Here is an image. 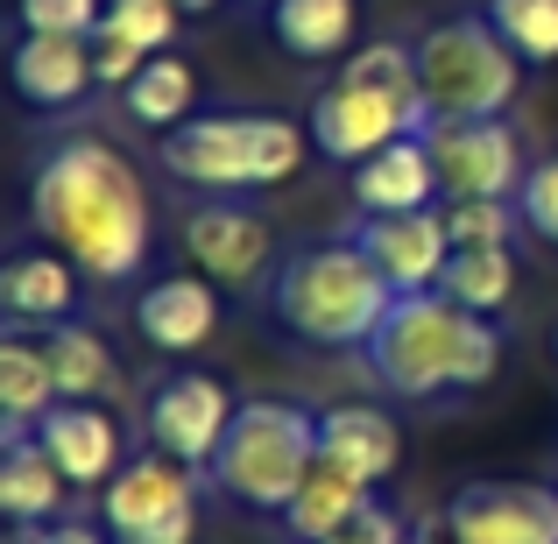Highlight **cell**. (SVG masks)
Returning <instances> with one entry per match:
<instances>
[{
  "label": "cell",
  "mask_w": 558,
  "mask_h": 544,
  "mask_svg": "<svg viewBox=\"0 0 558 544\" xmlns=\"http://www.w3.org/2000/svg\"><path fill=\"white\" fill-rule=\"evenodd\" d=\"M438 290H446L452 304L488 318L495 304H509V290H517V255H509V247H452Z\"/></svg>",
  "instance_id": "484cf974"
},
{
  "label": "cell",
  "mask_w": 558,
  "mask_h": 544,
  "mask_svg": "<svg viewBox=\"0 0 558 544\" xmlns=\"http://www.w3.org/2000/svg\"><path fill=\"white\" fill-rule=\"evenodd\" d=\"M312 467H318V410L241 403L213 452V488L233 495L241 509H276L283 517Z\"/></svg>",
  "instance_id": "52a82bcc"
},
{
  "label": "cell",
  "mask_w": 558,
  "mask_h": 544,
  "mask_svg": "<svg viewBox=\"0 0 558 544\" xmlns=\"http://www.w3.org/2000/svg\"><path fill=\"white\" fill-rule=\"evenodd\" d=\"M432 198H446V184H438V164H432V149H424V135H403V142H389L381 156H368V164H354V205H361V219L424 213Z\"/></svg>",
  "instance_id": "2e32d148"
},
{
  "label": "cell",
  "mask_w": 558,
  "mask_h": 544,
  "mask_svg": "<svg viewBox=\"0 0 558 544\" xmlns=\"http://www.w3.org/2000/svg\"><path fill=\"white\" fill-rule=\"evenodd\" d=\"M184 255L191 269L205 276V283H227V290H247L269 276L276 262V233L262 213H247V205L233 198H205L184 213Z\"/></svg>",
  "instance_id": "8fae6325"
},
{
  "label": "cell",
  "mask_w": 558,
  "mask_h": 544,
  "mask_svg": "<svg viewBox=\"0 0 558 544\" xmlns=\"http://www.w3.org/2000/svg\"><path fill=\"white\" fill-rule=\"evenodd\" d=\"M233 410H241V403L227 396V382H213V375H170L163 389L149 396V446L170 452V460H184V467H213V452H219V438H227Z\"/></svg>",
  "instance_id": "7c38bea8"
},
{
  "label": "cell",
  "mask_w": 558,
  "mask_h": 544,
  "mask_svg": "<svg viewBox=\"0 0 558 544\" xmlns=\"http://www.w3.org/2000/svg\"><path fill=\"white\" fill-rule=\"evenodd\" d=\"M22 8V36H99L107 0H14Z\"/></svg>",
  "instance_id": "f546056e"
},
{
  "label": "cell",
  "mask_w": 558,
  "mask_h": 544,
  "mask_svg": "<svg viewBox=\"0 0 558 544\" xmlns=\"http://www.w3.org/2000/svg\"><path fill=\"white\" fill-rule=\"evenodd\" d=\"M28 219L93 283H128L149 255V191H142L135 164L99 135H71L36 164Z\"/></svg>",
  "instance_id": "6da1fadb"
},
{
  "label": "cell",
  "mask_w": 558,
  "mask_h": 544,
  "mask_svg": "<svg viewBox=\"0 0 558 544\" xmlns=\"http://www.w3.org/2000/svg\"><path fill=\"white\" fill-rule=\"evenodd\" d=\"M354 22V0H269V28L290 57H347Z\"/></svg>",
  "instance_id": "603a6c76"
},
{
  "label": "cell",
  "mask_w": 558,
  "mask_h": 544,
  "mask_svg": "<svg viewBox=\"0 0 558 544\" xmlns=\"http://www.w3.org/2000/svg\"><path fill=\"white\" fill-rule=\"evenodd\" d=\"M36 438L50 446V460L64 467L71 488H107V481L128 467L121 460V424H113L99 403H71L64 396V403L36 424Z\"/></svg>",
  "instance_id": "9a60e30c"
},
{
  "label": "cell",
  "mask_w": 558,
  "mask_h": 544,
  "mask_svg": "<svg viewBox=\"0 0 558 544\" xmlns=\"http://www.w3.org/2000/svg\"><path fill=\"white\" fill-rule=\"evenodd\" d=\"M128 121H142V128H184L191 121V107H198V78H191V64L184 57H149L142 64V78L128 85Z\"/></svg>",
  "instance_id": "d4e9b609"
},
{
  "label": "cell",
  "mask_w": 558,
  "mask_h": 544,
  "mask_svg": "<svg viewBox=\"0 0 558 544\" xmlns=\"http://www.w3.org/2000/svg\"><path fill=\"white\" fill-rule=\"evenodd\" d=\"M178 8H184V14H213L219 0H178Z\"/></svg>",
  "instance_id": "d590c367"
},
{
  "label": "cell",
  "mask_w": 558,
  "mask_h": 544,
  "mask_svg": "<svg viewBox=\"0 0 558 544\" xmlns=\"http://www.w3.org/2000/svg\"><path fill=\"white\" fill-rule=\"evenodd\" d=\"M135 326L156 354H198L219 326V298L205 276H170V283H149L135 298Z\"/></svg>",
  "instance_id": "e0dca14e"
},
{
  "label": "cell",
  "mask_w": 558,
  "mask_h": 544,
  "mask_svg": "<svg viewBox=\"0 0 558 544\" xmlns=\"http://www.w3.org/2000/svg\"><path fill=\"white\" fill-rule=\"evenodd\" d=\"M142 64H149V50H142V43H128L121 28H107L99 22V36H93V71H99V85H135L142 78Z\"/></svg>",
  "instance_id": "1f68e13d"
},
{
  "label": "cell",
  "mask_w": 558,
  "mask_h": 544,
  "mask_svg": "<svg viewBox=\"0 0 558 544\" xmlns=\"http://www.w3.org/2000/svg\"><path fill=\"white\" fill-rule=\"evenodd\" d=\"M326 544H410V531H403V517H396V509L368 503V509H354V517H347Z\"/></svg>",
  "instance_id": "d6a6232c"
},
{
  "label": "cell",
  "mask_w": 558,
  "mask_h": 544,
  "mask_svg": "<svg viewBox=\"0 0 558 544\" xmlns=\"http://www.w3.org/2000/svg\"><path fill=\"white\" fill-rule=\"evenodd\" d=\"M424 85H417V43H361L347 57L340 85L312 99V149L332 164H368L389 142L424 135Z\"/></svg>",
  "instance_id": "3957f363"
},
{
  "label": "cell",
  "mask_w": 558,
  "mask_h": 544,
  "mask_svg": "<svg viewBox=\"0 0 558 544\" xmlns=\"http://www.w3.org/2000/svg\"><path fill=\"white\" fill-rule=\"evenodd\" d=\"M78 262L57 255V247H43V255H14L8 269H0V304H8V318H36V326H57V318H71V304H78Z\"/></svg>",
  "instance_id": "ffe728a7"
},
{
  "label": "cell",
  "mask_w": 558,
  "mask_h": 544,
  "mask_svg": "<svg viewBox=\"0 0 558 544\" xmlns=\"http://www.w3.org/2000/svg\"><path fill=\"white\" fill-rule=\"evenodd\" d=\"M361 354L389 396H438V389H481L502 367V333L481 312L452 304L446 290H417V298L389 304V318L375 326Z\"/></svg>",
  "instance_id": "7a4b0ae2"
},
{
  "label": "cell",
  "mask_w": 558,
  "mask_h": 544,
  "mask_svg": "<svg viewBox=\"0 0 558 544\" xmlns=\"http://www.w3.org/2000/svg\"><path fill=\"white\" fill-rule=\"evenodd\" d=\"M107 28H121L128 43H142V50H170L184 28V8L178 0H107Z\"/></svg>",
  "instance_id": "f1b7e54d"
},
{
  "label": "cell",
  "mask_w": 558,
  "mask_h": 544,
  "mask_svg": "<svg viewBox=\"0 0 558 544\" xmlns=\"http://www.w3.org/2000/svg\"><path fill=\"white\" fill-rule=\"evenodd\" d=\"M354 241H361V255L381 269V283H389L396 298L438 290V276H446V262H452V233H446V219H438V205H424V213L361 219Z\"/></svg>",
  "instance_id": "4fadbf2b"
},
{
  "label": "cell",
  "mask_w": 558,
  "mask_h": 544,
  "mask_svg": "<svg viewBox=\"0 0 558 544\" xmlns=\"http://www.w3.org/2000/svg\"><path fill=\"white\" fill-rule=\"evenodd\" d=\"M488 22L523 64H558V0H488Z\"/></svg>",
  "instance_id": "4316f807"
},
{
  "label": "cell",
  "mask_w": 558,
  "mask_h": 544,
  "mask_svg": "<svg viewBox=\"0 0 558 544\" xmlns=\"http://www.w3.org/2000/svg\"><path fill=\"white\" fill-rule=\"evenodd\" d=\"M36 347H43V361H50V375H57V396H71V403H93V396H107L113 382H121V367H113L107 340H99L93 326L57 318Z\"/></svg>",
  "instance_id": "7402d4cb"
},
{
  "label": "cell",
  "mask_w": 558,
  "mask_h": 544,
  "mask_svg": "<svg viewBox=\"0 0 558 544\" xmlns=\"http://www.w3.org/2000/svg\"><path fill=\"white\" fill-rule=\"evenodd\" d=\"M517 213H523V227H531L537 241L558 247V156L531 164V178H523V191H517Z\"/></svg>",
  "instance_id": "4dcf8cb0"
},
{
  "label": "cell",
  "mask_w": 558,
  "mask_h": 544,
  "mask_svg": "<svg viewBox=\"0 0 558 544\" xmlns=\"http://www.w3.org/2000/svg\"><path fill=\"white\" fill-rule=\"evenodd\" d=\"M0 410H8V438L36 432L57 410V375H50V361H43V347L22 340V333L0 340Z\"/></svg>",
  "instance_id": "cb8c5ba5"
},
{
  "label": "cell",
  "mask_w": 558,
  "mask_h": 544,
  "mask_svg": "<svg viewBox=\"0 0 558 544\" xmlns=\"http://www.w3.org/2000/svg\"><path fill=\"white\" fill-rule=\"evenodd\" d=\"M318 460H332L340 474L381 488L403 467V432L375 403H332V410H318Z\"/></svg>",
  "instance_id": "5bb4252c"
},
{
  "label": "cell",
  "mask_w": 558,
  "mask_h": 544,
  "mask_svg": "<svg viewBox=\"0 0 558 544\" xmlns=\"http://www.w3.org/2000/svg\"><path fill=\"white\" fill-rule=\"evenodd\" d=\"M85 85H99L93 36H22L14 43V93L28 107H71Z\"/></svg>",
  "instance_id": "ac0fdd59"
},
{
  "label": "cell",
  "mask_w": 558,
  "mask_h": 544,
  "mask_svg": "<svg viewBox=\"0 0 558 544\" xmlns=\"http://www.w3.org/2000/svg\"><path fill=\"white\" fill-rule=\"evenodd\" d=\"M438 219H446L452 247H509L523 213H509V198H446Z\"/></svg>",
  "instance_id": "83f0119b"
},
{
  "label": "cell",
  "mask_w": 558,
  "mask_h": 544,
  "mask_svg": "<svg viewBox=\"0 0 558 544\" xmlns=\"http://www.w3.org/2000/svg\"><path fill=\"white\" fill-rule=\"evenodd\" d=\"M424 149L438 164L446 198H517L531 164H523V142L509 121H432L424 128Z\"/></svg>",
  "instance_id": "9c48e42d"
},
{
  "label": "cell",
  "mask_w": 558,
  "mask_h": 544,
  "mask_svg": "<svg viewBox=\"0 0 558 544\" xmlns=\"http://www.w3.org/2000/svg\"><path fill=\"white\" fill-rule=\"evenodd\" d=\"M8 544H107V531L99 523H14L8 531Z\"/></svg>",
  "instance_id": "836d02e7"
},
{
  "label": "cell",
  "mask_w": 558,
  "mask_h": 544,
  "mask_svg": "<svg viewBox=\"0 0 558 544\" xmlns=\"http://www.w3.org/2000/svg\"><path fill=\"white\" fill-rule=\"evenodd\" d=\"M99 523L121 544H191V531H198L191 467L170 452H135L99 495Z\"/></svg>",
  "instance_id": "ba28073f"
},
{
  "label": "cell",
  "mask_w": 558,
  "mask_h": 544,
  "mask_svg": "<svg viewBox=\"0 0 558 544\" xmlns=\"http://www.w3.org/2000/svg\"><path fill=\"white\" fill-rule=\"evenodd\" d=\"M410 544H452V523H432L424 537H410Z\"/></svg>",
  "instance_id": "e575fe53"
},
{
  "label": "cell",
  "mask_w": 558,
  "mask_h": 544,
  "mask_svg": "<svg viewBox=\"0 0 558 544\" xmlns=\"http://www.w3.org/2000/svg\"><path fill=\"white\" fill-rule=\"evenodd\" d=\"M304 149H312V135L283 113H191L184 128L163 135V170L178 184L233 198V191L290 184L304 170Z\"/></svg>",
  "instance_id": "277c9868"
},
{
  "label": "cell",
  "mask_w": 558,
  "mask_h": 544,
  "mask_svg": "<svg viewBox=\"0 0 558 544\" xmlns=\"http://www.w3.org/2000/svg\"><path fill=\"white\" fill-rule=\"evenodd\" d=\"M64 467L50 460V446H43L36 432H14L8 438V460H0V509H8V523H57V509H64Z\"/></svg>",
  "instance_id": "d6986e66"
},
{
  "label": "cell",
  "mask_w": 558,
  "mask_h": 544,
  "mask_svg": "<svg viewBox=\"0 0 558 544\" xmlns=\"http://www.w3.org/2000/svg\"><path fill=\"white\" fill-rule=\"evenodd\" d=\"M368 503H375L368 481H354V474H340L332 460H318L312 474H304V488L290 495L283 523H290V537H298V544H326L347 517H354V509H368Z\"/></svg>",
  "instance_id": "44dd1931"
},
{
  "label": "cell",
  "mask_w": 558,
  "mask_h": 544,
  "mask_svg": "<svg viewBox=\"0 0 558 544\" xmlns=\"http://www.w3.org/2000/svg\"><path fill=\"white\" fill-rule=\"evenodd\" d=\"M452 544H558V488L545 481H466L446 509Z\"/></svg>",
  "instance_id": "30bf717a"
},
{
  "label": "cell",
  "mask_w": 558,
  "mask_h": 544,
  "mask_svg": "<svg viewBox=\"0 0 558 544\" xmlns=\"http://www.w3.org/2000/svg\"><path fill=\"white\" fill-rule=\"evenodd\" d=\"M276 318L312 347H368L375 326L389 318L396 290L381 283V269L361 255V241H326L283 262L269 290Z\"/></svg>",
  "instance_id": "5b68a950"
},
{
  "label": "cell",
  "mask_w": 558,
  "mask_h": 544,
  "mask_svg": "<svg viewBox=\"0 0 558 544\" xmlns=\"http://www.w3.org/2000/svg\"><path fill=\"white\" fill-rule=\"evenodd\" d=\"M417 85L432 121H502L523 85V57L502 43L488 14H460L417 36Z\"/></svg>",
  "instance_id": "8992f818"
}]
</instances>
